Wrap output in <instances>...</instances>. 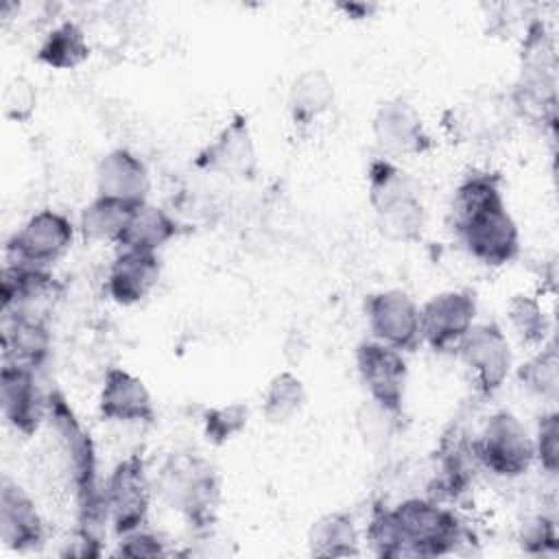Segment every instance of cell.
<instances>
[{"instance_id": "10", "label": "cell", "mask_w": 559, "mask_h": 559, "mask_svg": "<svg viewBox=\"0 0 559 559\" xmlns=\"http://www.w3.org/2000/svg\"><path fill=\"white\" fill-rule=\"evenodd\" d=\"M356 371L367 397L397 419L404 417L408 365L402 352L367 338L356 347Z\"/></svg>"}, {"instance_id": "18", "label": "cell", "mask_w": 559, "mask_h": 559, "mask_svg": "<svg viewBox=\"0 0 559 559\" xmlns=\"http://www.w3.org/2000/svg\"><path fill=\"white\" fill-rule=\"evenodd\" d=\"M98 415L116 424H153L157 417L146 384L124 367H109L98 393Z\"/></svg>"}, {"instance_id": "39", "label": "cell", "mask_w": 559, "mask_h": 559, "mask_svg": "<svg viewBox=\"0 0 559 559\" xmlns=\"http://www.w3.org/2000/svg\"><path fill=\"white\" fill-rule=\"evenodd\" d=\"M397 417L391 415L389 411L380 408L378 404H373L371 400H365L362 406L358 408V415H356V424H358V430L362 435V439L369 443V445H376V443H384L395 426H397Z\"/></svg>"}, {"instance_id": "21", "label": "cell", "mask_w": 559, "mask_h": 559, "mask_svg": "<svg viewBox=\"0 0 559 559\" xmlns=\"http://www.w3.org/2000/svg\"><path fill=\"white\" fill-rule=\"evenodd\" d=\"M61 295V284L48 269L4 264L0 273V312L41 317V308Z\"/></svg>"}, {"instance_id": "32", "label": "cell", "mask_w": 559, "mask_h": 559, "mask_svg": "<svg viewBox=\"0 0 559 559\" xmlns=\"http://www.w3.org/2000/svg\"><path fill=\"white\" fill-rule=\"evenodd\" d=\"M518 382L535 397L555 402L559 393V354L555 338L537 347L526 362L518 367Z\"/></svg>"}, {"instance_id": "14", "label": "cell", "mask_w": 559, "mask_h": 559, "mask_svg": "<svg viewBox=\"0 0 559 559\" xmlns=\"http://www.w3.org/2000/svg\"><path fill=\"white\" fill-rule=\"evenodd\" d=\"M515 120L507 96H474L441 114V129L456 144H491L509 133Z\"/></svg>"}, {"instance_id": "15", "label": "cell", "mask_w": 559, "mask_h": 559, "mask_svg": "<svg viewBox=\"0 0 559 559\" xmlns=\"http://www.w3.org/2000/svg\"><path fill=\"white\" fill-rule=\"evenodd\" d=\"M365 319L371 338L397 352H415L421 345L419 306L400 288L378 290L365 297Z\"/></svg>"}, {"instance_id": "6", "label": "cell", "mask_w": 559, "mask_h": 559, "mask_svg": "<svg viewBox=\"0 0 559 559\" xmlns=\"http://www.w3.org/2000/svg\"><path fill=\"white\" fill-rule=\"evenodd\" d=\"M478 465L498 478H520L535 463L533 437L518 415L507 408L491 413L474 435Z\"/></svg>"}, {"instance_id": "4", "label": "cell", "mask_w": 559, "mask_h": 559, "mask_svg": "<svg viewBox=\"0 0 559 559\" xmlns=\"http://www.w3.org/2000/svg\"><path fill=\"white\" fill-rule=\"evenodd\" d=\"M515 118L555 133L557 129V46L548 26L533 17L520 46V76L507 94Z\"/></svg>"}, {"instance_id": "31", "label": "cell", "mask_w": 559, "mask_h": 559, "mask_svg": "<svg viewBox=\"0 0 559 559\" xmlns=\"http://www.w3.org/2000/svg\"><path fill=\"white\" fill-rule=\"evenodd\" d=\"M306 386L293 371L275 373L262 393V415L269 424H286L306 404Z\"/></svg>"}, {"instance_id": "1", "label": "cell", "mask_w": 559, "mask_h": 559, "mask_svg": "<svg viewBox=\"0 0 559 559\" xmlns=\"http://www.w3.org/2000/svg\"><path fill=\"white\" fill-rule=\"evenodd\" d=\"M452 229L476 262L500 269L520 255V229L502 197V177L472 170L454 190Z\"/></svg>"}, {"instance_id": "37", "label": "cell", "mask_w": 559, "mask_h": 559, "mask_svg": "<svg viewBox=\"0 0 559 559\" xmlns=\"http://www.w3.org/2000/svg\"><path fill=\"white\" fill-rule=\"evenodd\" d=\"M518 544L526 555L555 557L559 552V535L555 520L542 513L528 518L520 528Z\"/></svg>"}, {"instance_id": "22", "label": "cell", "mask_w": 559, "mask_h": 559, "mask_svg": "<svg viewBox=\"0 0 559 559\" xmlns=\"http://www.w3.org/2000/svg\"><path fill=\"white\" fill-rule=\"evenodd\" d=\"M151 173L142 157L129 148H114L100 157L96 166V194L142 205L148 201Z\"/></svg>"}, {"instance_id": "35", "label": "cell", "mask_w": 559, "mask_h": 559, "mask_svg": "<svg viewBox=\"0 0 559 559\" xmlns=\"http://www.w3.org/2000/svg\"><path fill=\"white\" fill-rule=\"evenodd\" d=\"M365 535H367V542H369L373 555H378L382 559H400L397 533H395V526H393L391 509L384 502L376 500L371 504Z\"/></svg>"}, {"instance_id": "33", "label": "cell", "mask_w": 559, "mask_h": 559, "mask_svg": "<svg viewBox=\"0 0 559 559\" xmlns=\"http://www.w3.org/2000/svg\"><path fill=\"white\" fill-rule=\"evenodd\" d=\"M509 328L518 341L526 347H542L550 336V321L537 297L518 293L507 301L504 308Z\"/></svg>"}, {"instance_id": "30", "label": "cell", "mask_w": 559, "mask_h": 559, "mask_svg": "<svg viewBox=\"0 0 559 559\" xmlns=\"http://www.w3.org/2000/svg\"><path fill=\"white\" fill-rule=\"evenodd\" d=\"M415 179L402 170L393 159L389 157H371L367 166V197L373 212L404 199L417 194Z\"/></svg>"}, {"instance_id": "12", "label": "cell", "mask_w": 559, "mask_h": 559, "mask_svg": "<svg viewBox=\"0 0 559 559\" xmlns=\"http://www.w3.org/2000/svg\"><path fill=\"white\" fill-rule=\"evenodd\" d=\"M474 454V435L465 428L461 419L452 421L432 454V474L428 483V493L435 500L456 502L465 498L474 485L478 469Z\"/></svg>"}, {"instance_id": "5", "label": "cell", "mask_w": 559, "mask_h": 559, "mask_svg": "<svg viewBox=\"0 0 559 559\" xmlns=\"http://www.w3.org/2000/svg\"><path fill=\"white\" fill-rule=\"evenodd\" d=\"M391 509L393 526L402 557H448L459 552L469 533L454 509L443 507L435 498H406Z\"/></svg>"}, {"instance_id": "11", "label": "cell", "mask_w": 559, "mask_h": 559, "mask_svg": "<svg viewBox=\"0 0 559 559\" xmlns=\"http://www.w3.org/2000/svg\"><path fill=\"white\" fill-rule=\"evenodd\" d=\"M194 168L231 181H251L258 175V148L249 118L234 111L216 135L194 155Z\"/></svg>"}, {"instance_id": "24", "label": "cell", "mask_w": 559, "mask_h": 559, "mask_svg": "<svg viewBox=\"0 0 559 559\" xmlns=\"http://www.w3.org/2000/svg\"><path fill=\"white\" fill-rule=\"evenodd\" d=\"M50 354V332L44 317L2 314V360L39 369Z\"/></svg>"}, {"instance_id": "20", "label": "cell", "mask_w": 559, "mask_h": 559, "mask_svg": "<svg viewBox=\"0 0 559 559\" xmlns=\"http://www.w3.org/2000/svg\"><path fill=\"white\" fill-rule=\"evenodd\" d=\"M162 277V260L157 253L118 249L105 277V290L118 306H135L144 301Z\"/></svg>"}, {"instance_id": "40", "label": "cell", "mask_w": 559, "mask_h": 559, "mask_svg": "<svg viewBox=\"0 0 559 559\" xmlns=\"http://www.w3.org/2000/svg\"><path fill=\"white\" fill-rule=\"evenodd\" d=\"M116 555L142 559V557H166L170 552L166 548V542L159 535H155L142 526L138 531H131V533L118 537Z\"/></svg>"}, {"instance_id": "29", "label": "cell", "mask_w": 559, "mask_h": 559, "mask_svg": "<svg viewBox=\"0 0 559 559\" xmlns=\"http://www.w3.org/2000/svg\"><path fill=\"white\" fill-rule=\"evenodd\" d=\"M376 216V227L382 238L389 242H402V245H413L424 238L426 231V207L419 201V194L404 197L378 212Z\"/></svg>"}, {"instance_id": "9", "label": "cell", "mask_w": 559, "mask_h": 559, "mask_svg": "<svg viewBox=\"0 0 559 559\" xmlns=\"http://www.w3.org/2000/svg\"><path fill=\"white\" fill-rule=\"evenodd\" d=\"M454 356L469 371L480 397L498 393L511 373V345L496 321L474 323L456 345Z\"/></svg>"}, {"instance_id": "26", "label": "cell", "mask_w": 559, "mask_h": 559, "mask_svg": "<svg viewBox=\"0 0 559 559\" xmlns=\"http://www.w3.org/2000/svg\"><path fill=\"white\" fill-rule=\"evenodd\" d=\"M308 552L319 559H347L360 555V535L347 511L317 518L308 531Z\"/></svg>"}, {"instance_id": "16", "label": "cell", "mask_w": 559, "mask_h": 559, "mask_svg": "<svg viewBox=\"0 0 559 559\" xmlns=\"http://www.w3.org/2000/svg\"><path fill=\"white\" fill-rule=\"evenodd\" d=\"M371 133L382 157H419L432 148L421 114L406 98L382 100L371 118Z\"/></svg>"}, {"instance_id": "19", "label": "cell", "mask_w": 559, "mask_h": 559, "mask_svg": "<svg viewBox=\"0 0 559 559\" xmlns=\"http://www.w3.org/2000/svg\"><path fill=\"white\" fill-rule=\"evenodd\" d=\"M0 539L13 552H33L46 542V526L33 498L9 476L0 483Z\"/></svg>"}, {"instance_id": "2", "label": "cell", "mask_w": 559, "mask_h": 559, "mask_svg": "<svg viewBox=\"0 0 559 559\" xmlns=\"http://www.w3.org/2000/svg\"><path fill=\"white\" fill-rule=\"evenodd\" d=\"M48 421L57 435L63 467L76 500L79 531L94 533L105 520L103 489L98 485V459L90 430L81 424L63 393H48ZM96 535V533H94Z\"/></svg>"}, {"instance_id": "28", "label": "cell", "mask_w": 559, "mask_h": 559, "mask_svg": "<svg viewBox=\"0 0 559 559\" xmlns=\"http://www.w3.org/2000/svg\"><path fill=\"white\" fill-rule=\"evenodd\" d=\"M138 207V205H135ZM133 205L96 194L83 210L79 218V231L87 242H111L116 245L127 227Z\"/></svg>"}, {"instance_id": "27", "label": "cell", "mask_w": 559, "mask_h": 559, "mask_svg": "<svg viewBox=\"0 0 559 559\" xmlns=\"http://www.w3.org/2000/svg\"><path fill=\"white\" fill-rule=\"evenodd\" d=\"M90 55L92 46L83 26L74 20H63L44 35L35 59L52 70H74L83 66Z\"/></svg>"}, {"instance_id": "7", "label": "cell", "mask_w": 559, "mask_h": 559, "mask_svg": "<svg viewBox=\"0 0 559 559\" xmlns=\"http://www.w3.org/2000/svg\"><path fill=\"white\" fill-rule=\"evenodd\" d=\"M153 493V480L148 478L146 461L140 450L114 465L103 485V507L105 520L111 524L116 537L146 526Z\"/></svg>"}, {"instance_id": "3", "label": "cell", "mask_w": 559, "mask_h": 559, "mask_svg": "<svg viewBox=\"0 0 559 559\" xmlns=\"http://www.w3.org/2000/svg\"><path fill=\"white\" fill-rule=\"evenodd\" d=\"M153 489L159 500L186 524L205 535L216 524L221 507V476L216 467L199 452H170L157 469Z\"/></svg>"}, {"instance_id": "41", "label": "cell", "mask_w": 559, "mask_h": 559, "mask_svg": "<svg viewBox=\"0 0 559 559\" xmlns=\"http://www.w3.org/2000/svg\"><path fill=\"white\" fill-rule=\"evenodd\" d=\"M338 11L345 13L347 20H367L378 11V4H367V2H338Z\"/></svg>"}, {"instance_id": "23", "label": "cell", "mask_w": 559, "mask_h": 559, "mask_svg": "<svg viewBox=\"0 0 559 559\" xmlns=\"http://www.w3.org/2000/svg\"><path fill=\"white\" fill-rule=\"evenodd\" d=\"M334 100L336 90L330 74L321 68H308L299 72L288 87V118L297 131H306L334 107Z\"/></svg>"}, {"instance_id": "36", "label": "cell", "mask_w": 559, "mask_h": 559, "mask_svg": "<svg viewBox=\"0 0 559 559\" xmlns=\"http://www.w3.org/2000/svg\"><path fill=\"white\" fill-rule=\"evenodd\" d=\"M0 107L2 116L9 122L26 124L35 111H37V87L26 76H13L7 81L2 94H0Z\"/></svg>"}, {"instance_id": "17", "label": "cell", "mask_w": 559, "mask_h": 559, "mask_svg": "<svg viewBox=\"0 0 559 559\" xmlns=\"http://www.w3.org/2000/svg\"><path fill=\"white\" fill-rule=\"evenodd\" d=\"M0 406L4 421L20 435L33 437L48 419V395L41 391L37 369L2 360Z\"/></svg>"}, {"instance_id": "13", "label": "cell", "mask_w": 559, "mask_h": 559, "mask_svg": "<svg viewBox=\"0 0 559 559\" xmlns=\"http://www.w3.org/2000/svg\"><path fill=\"white\" fill-rule=\"evenodd\" d=\"M476 293L467 288L441 290L419 308L421 343L437 354H454L461 338L476 323Z\"/></svg>"}, {"instance_id": "34", "label": "cell", "mask_w": 559, "mask_h": 559, "mask_svg": "<svg viewBox=\"0 0 559 559\" xmlns=\"http://www.w3.org/2000/svg\"><path fill=\"white\" fill-rule=\"evenodd\" d=\"M201 424H203V437L207 443L225 445L247 428L249 408L242 402L210 406L203 411Z\"/></svg>"}, {"instance_id": "8", "label": "cell", "mask_w": 559, "mask_h": 559, "mask_svg": "<svg viewBox=\"0 0 559 559\" xmlns=\"http://www.w3.org/2000/svg\"><path fill=\"white\" fill-rule=\"evenodd\" d=\"M74 223L50 207L31 214L24 225L7 240L4 262L20 266L48 269L61 260L76 236Z\"/></svg>"}, {"instance_id": "25", "label": "cell", "mask_w": 559, "mask_h": 559, "mask_svg": "<svg viewBox=\"0 0 559 559\" xmlns=\"http://www.w3.org/2000/svg\"><path fill=\"white\" fill-rule=\"evenodd\" d=\"M181 234H183V225L168 210L146 201L133 207L116 247L157 253L162 247H166L170 240L179 238Z\"/></svg>"}, {"instance_id": "38", "label": "cell", "mask_w": 559, "mask_h": 559, "mask_svg": "<svg viewBox=\"0 0 559 559\" xmlns=\"http://www.w3.org/2000/svg\"><path fill=\"white\" fill-rule=\"evenodd\" d=\"M535 461L539 467L555 476L559 469V415L555 411L539 417L537 432L533 437Z\"/></svg>"}]
</instances>
